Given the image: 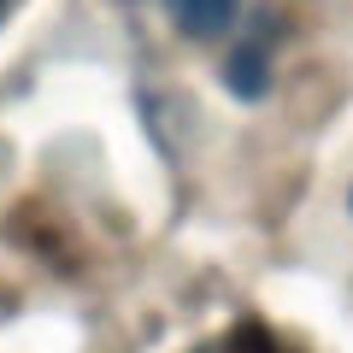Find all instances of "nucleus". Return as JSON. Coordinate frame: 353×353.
Returning <instances> with one entry per match:
<instances>
[{
  "label": "nucleus",
  "instance_id": "1",
  "mask_svg": "<svg viewBox=\"0 0 353 353\" xmlns=\"http://www.w3.org/2000/svg\"><path fill=\"white\" fill-rule=\"evenodd\" d=\"M165 12H171V24L189 41H218L236 30L241 0H165Z\"/></svg>",
  "mask_w": 353,
  "mask_h": 353
},
{
  "label": "nucleus",
  "instance_id": "2",
  "mask_svg": "<svg viewBox=\"0 0 353 353\" xmlns=\"http://www.w3.org/2000/svg\"><path fill=\"white\" fill-rule=\"evenodd\" d=\"M189 353H301L283 330H271L265 318H236L230 330H218V336L194 341Z\"/></svg>",
  "mask_w": 353,
  "mask_h": 353
},
{
  "label": "nucleus",
  "instance_id": "4",
  "mask_svg": "<svg viewBox=\"0 0 353 353\" xmlns=\"http://www.w3.org/2000/svg\"><path fill=\"white\" fill-rule=\"evenodd\" d=\"M347 212H353V194H347Z\"/></svg>",
  "mask_w": 353,
  "mask_h": 353
},
{
  "label": "nucleus",
  "instance_id": "3",
  "mask_svg": "<svg viewBox=\"0 0 353 353\" xmlns=\"http://www.w3.org/2000/svg\"><path fill=\"white\" fill-rule=\"evenodd\" d=\"M6 6H12V0H0V18H6Z\"/></svg>",
  "mask_w": 353,
  "mask_h": 353
}]
</instances>
